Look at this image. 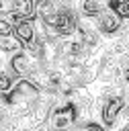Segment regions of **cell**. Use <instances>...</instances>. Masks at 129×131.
Here are the masks:
<instances>
[{
  "instance_id": "1",
  "label": "cell",
  "mask_w": 129,
  "mask_h": 131,
  "mask_svg": "<svg viewBox=\"0 0 129 131\" xmlns=\"http://www.w3.org/2000/svg\"><path fill=\"white\" fill-rule=\"evenodd\" d=\"M80 119H82V113L74 98H57L47 121L57 131H74Z\"/></svg>"
},
{
  "instance_id": "2",
  "label": "cell",
  "mask_w": 129,
  "mask_h": 131,
  "mask_svg": "<svg viewBox=\"0 0 129 131\" xmlns=\"http://www.w3.org/2000/svg\"><path fill=\"white\" fill-rule=\"evenodd\" d=\"M90 20H92L94 29H96L104 39L117 37V35L125 29V25H127V20H125L117 10H113L111 6H106L98 16H94V18H90Z\"/></svg>"
},
{
  "instance_id": "3",
  "label": "cell",
  "mask_w": 129,
  "mask_h": 131,
  "mask_svg": "<svg viewBox=\"0 0 129 131\" xmlns=\"http://www.w3.org/2000/svg\"><path fill=\"white\" fill-rule=\"evenodd\" d=\"M2 12H10L25 18H37V4L35 0H2Z\"/></svg>"
},
{
  "instance_id": "4",
  "label": "cell",
  "mask_w": 129,
  "mask_h": 131,
  "mask_svg": "<svg viewBox=\"0 0 129 131\" xmlns=\"http://www.w3.org/2000/svg\"><path fill=\"white\" fill-rule=\"evenodd\" d=\"M14 35L25 43V47H27V45H31V43L39 37L37 20H35V18H25V20H20V23L14 27Z\"/></svg>"
},
{
  "instance_id": "5",
  "label": "cell",
  "mask_w": 129,
  "mask_h": 131,
  "mask_svg": "<svg viewBox=\"0 0 129 131\" xmlns=\"http://www.w3.org/2000/svg\"><path fill=\"white\" fill-rule=\"evenodd\" d=\"M106 8V0H78V10L82 18H94Z\"/></svg>"
},
{
  "instance_id": "6",
  "label": "cell",
  "mask_w": 129,
  "mask_h": 131,
  "mask_svg": "<svg viewBox=\"0 0 129 131\" xmlns=\"http://www.w3.org/2000/svg\"><path fill=\"white\" fill-rule=\"evenodd\" d=\"M25 49V43L12 33V35H6V37H0V51H2V57H12L16 53H20Z\"/></svg>"
},
{
  "instance_id": "7",
  "label": "cell",
  "mask_w": 129,
  "mask_h": 131,
  "mask_svg": "<svg viewBox=\"0 0 129 131\" xmlns=\"http://www.w3.org/2000/svg\"><path fill=\"white\" fill-rule=\"evenodd\" d=\"M76 131H109L98 119H80L76 125Z\"/></svg>"
},
{
  "instance_id": "8",
  "label": "cell",
  "mask_w": 129,
  "mask_h": 131,
  "mask_svg": "<svg viewBox=\"0 0 129 131\" xmlns=\"http://www.w3.org/2000/svg\"><path fill=\"white\" fill-rule=\"evenodd\" d=\"M106 6H111V8L117 10L125 20H129V0H109Z\"/></svg>"
},
{
  "instance_id": "9",
  "label": "cell",
  "mask_w": 129,
  "mask_h": 131,
  "mask_svg": "<svg viewBox=\"0 0 129 131\" xmlns=\"http://www.w3.org/2000/svg\"><path fill=\"white\" fill-rule=\"evenodd\" d=\"M14 33V25L6 18H0V37H6V35H12Z\"/></svg>"
},
{
  "instance_id": "10",
  "label": "cell",
  "mask_w": 129,
  "mask_h": 131,
  "mask_svg": "<svg viewBox=\"0 0 129 131\" xmlns=\"http://www.w3.org/2000/svg\"><path fill=\"white\" fill-rule=\"evenodd\" d=\"M123 82H125V86H129V63L123 68Z\"/></svg>"
},
{
  "instance_id": "11",
  "label": "cell",
  "mask_w": 129,
  "mask_h": 131,
  "mask_svg": "<svg viewBox=\"0 0 129 131\" xmlns=\"http://www.w3.org/2000/svg\"><path fill=\"white\" fill-rule=\"evenodd\" d=\"M51 131H57V129H53V127H51Z\"/></svg>"
}]
</instances>
